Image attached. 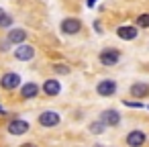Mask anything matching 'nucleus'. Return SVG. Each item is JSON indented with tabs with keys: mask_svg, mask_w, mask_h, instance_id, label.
Returning <instances> with one entry per match:
<instances>
[{
	"mask_svg": "<svg viewBox=\"0 0 149 147\" xmlns=\"http://www.w3.org/2000/svg\"><path fill=\"white\" fill-rule=\"evenodd\" d=\"M98 59H100V63H102V65H106V68L116 65V61L120 59V51H118V49H112V47L102 49V51H100V55H98Z\"/></svg>",
	"mask_w": 149,
	"mask_h": 147,
	"instance_id": "f257e3e1",
	"label": "nucleus"
},
{
	"mask_svg": "<svg viewBox=\"0 0 149 147\" xmlns=\"http://www.w3.org/2000/svg\"><path fill=\"white\" fill-rule=\"evenodd\" d=\"M59 118H61V116H59L57 110H43V112L39 114V125H41V127H47V129H49V127H57V125H59Z\"/></svg>",
	"mask_w": 149,
	"mask_h": 147,
	"instance_id": "f03ea898",
	"label": "nucleus"
},
{
	"mask_svg": "<svg viewBox=\"0 0 149 147\" xmlns=\"http://www.w3.org/2000/svg\"><path fill=\"white\" fill-rule=\"evenodd\" d=\"M96 92H98L102 98H108V96H112V94L116 92V82H114V80H110V78L100 80V82H98V86H96Z\"/></svg>",
	"mask_w": 149,
	"mask_h": 147,
	"instance_id": "7ed1b4c3",
	"label": "nucleus"
},
{
	"mask_svg": "<svg viewBox=\"0 0 149 147\" xmlns=\"http://www.w3.org/2000/svg\"><path fill=\"white\" fill-rule=\"evenodd\" d=\"M98 121L104 123V127H116V125L120 123V114H118V110H114V108H106V110H102V114H100Z\"/></svg>",
	"mask_w": 149,
	"mask_h": 147,
	"instance_id": "20e7f679",
	"label": "nucleus"
},
{
	"mask_svg": "<svg viewBox=\"0 0 149 147\" xmlns=\"http://www.w3.org/2000/svg\"><path fill=\"white\" fill-rule=\"evenodd\" d=\"M21 76L19 74H15V72H8V74H4L2 78H0V86H2L4 90H15V88H19L21 86Z\"/></svg>",
	"mask_w": 149,
	"mask_h": 147,
	"instance_id": "39448f33",
	"label": "nucleus"
},
{
	"mask_svg": "<svg viewBox=\"0 0 149 147\" xmlns=\"http://www.w3.org/2000/svg\"><path fill=\"white\" fill-rule=\"evenodd\" d=\"M15 57H17L19 61H29V59L35 57V47H33V45H27V43L17 45V49H15Z\"/></svg>",
	"mask_w": 149,
	"mask_h": 147,
	"instance_id": "423d86ee",
	"label": "nucleus"
},
{
	"mask_svg": "<svg viewBox=\"0 0 149 147\" xmlns=\"http://www.w3.org/2000/svg\"><path fill=\"white\" fill-rule=\"evenodd\" d=\"M39 92H41V88H39L35 82H25V84L21 86V98H23V100H33V98L39 96Z\"/></svg>",
	"mask_w": 149,
	"mask_h": 147,
	"instance_id": "0eeeda50",
	"label": "nucleus"
},
{
	"mask_svg": "<svg viewBox=\"0 0 149 147\" xmlns=\"http://www.w3.org/2000/svg\"><path fill=\"white\" fill-rule=\"evenodd\" d=\"M127 145L129 147H143V143L147 141V135L141 131V129H135V131H131L129 135H127Z\"/></svg>",
	"mask_w": 149,
	"mask_h": 147,
	"instance_id": "6e6552de",
	"label": "nucleus"
},
{
	"mask_svg": "<svg viewBox=\"0 0 149 147\" xmlns=\"http://www.w3.org/2000/svg\"><path fill=\"white\" fill-rule=\"evenodd\" d=\"M80 31H82V23H80L78 19L70 17V19L61 21V33H65V35H76V33H80Z\"/></svg>",
	"mask_w": 149,
	"mask_h": 147,
	"instance_id": "1a4fd4ad",
	"label": "nucleus"
},
{
	"mask_svg": "<svg viewBox=\"0 0 149 147\" xmlns=\"http://www.w3.org/2000/svg\"><path fill=\"white\" fill-rule=\"evenodd\" d=\"M6 131H8L10 135H25V133L29 131V123L23 121V118H13V121L8 123Z\"/></svg>",
	"mask_w": 149,
	"mask_h": 147,
	"instance_id": "9d476101",
	"label": "nucleus"
},
{
	"mask_svg": "<svg viewBox=\"0 0 149 147\" xmlns=\"http://www.w3.org/2000/svg\"><path fill=\"white\" fill-rule=\"evenodd\" d=\"M129 92H131V96L133 98H147L149 96V84L147 82H135V84H131V88H129Z\"/></svg>",
	"mask_w": 149,
	"mask_h": 147,
	"instance_id": "9b49d317",
	"label": "nucleus"
},
{
	"mask_svg": "<svg viewBox=\"0 0 149 147\" xmlns=\"http://www.w3.org/2000/svg\"><path fill=\"white\" fill-rule=\"evenodd\" d=\"M43 92H45L49 98H53V96H57V94L61 92V84H59L55 78H49V80L43 82Z\"/></svg>",
	"mask_w": 149,
	"mask_h": 147,
	"instance_id": "f8f14e48",
	"label": "nucleus"
},
{
	"mask_svg": "<svg viewBox=\"0 0 149 147\" xmlns=\"http://www.w3.org/2000/svg\"><path fill=\"white\" fill-rule=\"evenodd\" d=\"M25 39H27L25 29H10V31H8V37H6V41H8L10 45H23Z\"/></svg>",
	"mask_w": 149,
	"mask_h": 147,
	"instance_id": "ddd939ff",
	"label": "nucleus"
},
{
	"mask_svg": "<svg viewBox=\"0 0 149 147\" xmlns=\"http://www.w3.org/2000/svg\"><path fill=\"white\" fill-rule=\"evenodd\" d=\"M116 35L123 39V41H133V39H137V29L135 27H118L116 29Z\"/></svg>",
	"mask_w": 149,
	"mask_h": 147,
	"instance_id": "4468645a",
	"label": "nucleus"
},
{
	"mask_svg": "<svg viewBox=\"0 0 149 147\" xmlns=\"http://www.w3.org/2000/svg\"><path fill=\"white\" fill-rule=\"evenodd\" d=\"M88 131H90L92 135H102V133L106 131V127H104V123H100V121H92V123L88 125Z\"/></svg>",
	"mask_w": 149,
	"mask_h": 147,
	"instance_id": "2eb2a0df",
	"label": "nucleus"
},
{
	"mask_svg": "<svg viewBox=\"0 0 149 147\" xmlns=\"http://www.w3.org/2000/svg\"><path fill=\"white\" fill-rule=\"evenodd\" d=\"M137 27H141V29H147L149 27V15L147 13L141 15V17H137Z\"/></svg>",
	"mask_w": 149,
	"mask_h": 147,
	"instance_id": "dca6fc26",
	"label": "nucleus"
},
{
	"mask_svg": "<svg viewBox=\"0 0 149 147\" xmlns=\"http://www.w3.org/2000/svg\"><path fill=\"white\" fill-rule=\"evenodd\" d=\"M51 68H53V72H57V74H70V68L63 65V63H55V65H51Z\"/></svg>",
	"mask_w": 149,
	"mask_h": 147,
	"instance_id": "f3484780",
	"label": "nucleus"
},
{
	"mask_svg": "<svg viewBox=\"0 0 149 147\" xmlns=\"http://www.w3.org/2000/svg\"><path fill=\"white\" fill-rule=\"evenodd\" d=\"M123 104H125V106H129V108H143V104H141L139 100H125Z\"/></svg>",
	"mask_w": 149,
	"mask_h": 147,
	"instance_id": "a211bd4d",
	"label": "nucleus"
},
{
	"mask_svg": "<svg viewBox=\"0 0 149 147\" xmlns=\"http://www.w3.org/2000/svg\"><path fill=\"white\" fill-rule=\"evenodd\" d=\"M10 25H13V17L4 15L2 19H0V27H10Z\"/></svg>",
	"mask_w": 149,
	"mask_h": 147,
	"instance_id": "6ab92c4d",
	"label": "nucleus"
},
{
	"mask_svg": "<svg viewBox=\"0 0 149 147\" xmlns=\"http://www.w3.org/2000/svg\"><path fill=\"white\" fill-rule=\"evenodd\" d=\"M8 45H10L8 41H6V43H0V51H2V53H6V51H8Z\"/></svg>",
	"mask_w": 149,
	"mask_h": 147,
	"instance_id": "aec40b11",
	"label": "nucleus"
},
{
	"mask_svg": "<svg viewBox=\"0 0 149 147\" xmlns=\"http://www.w3.org/2000/svg\"><path fill=\"white\" fill-rule=\"evenodd\" d=\"M94 29H96V31H98V33H102V27H100V23H98V21H96V23H94Z\"/></svg>",
	"mask_w": 149,
	"mask_h": 147,
	"instance_id": "412c9836",
	"label": "nucleus"
},
{
	"mask_svg": "<svg viewBox=\"0 0 149 147\" xmlns=\"http://www.w3.org/2000/svg\"><path fill=\"white\" fill-rule=\"evenodd\" d=\"M86 4H88V6H90V8H92V6H94V4H96V0H86Z\"/></svg>",
	"mask_w": 149,
	"mask_h": 147,
	"instance_id": "4be33fe9",
	"label": "nucleus"
},
{
	"mask_svg": "<svg viewBox=\"0 0 149 147\" xmlns=\"http://www.w3.org/2000/svg\"><path fill=\"white\" fill-rule=\"evenodd\" d=\"M21 147H37V145H35V143H23Z\"/></svg>",
	"mask_w": 149,
	"mask_h": 147,
	"instance_id": "5701e85b",
	"label": "nucleus"
},
{
	"mask_svg": "<svg viewBox=\"0 0 149 147\" xmlns=\"http://www.w3.org/2000/svg\"><path fill=\"white\" fill-rule=\"evenodd\" d=\"M4 15H6V13H4V10H2V8H0V19H2V17H4Z\"/></svg>",
	"mask_w": 149,
	"mask_h": 147,
	"instance_id": "b1692460",
	"label": "nucleus"
},
{
	"mask_svg": "<svg viewBox=\"0 0 149 147\" xmlns=\"http://www.w3.org/2000/svg\"><path fill=\"white\" fill-rule=\"evenodd\" d=\"M0 112H2V114H8V112H6V110H4V108H0Z\"/></svg>",
	"mask_w": 149,
	"mask_h": 147,
	"instance_id": "393cba45",
	"label": "nucleus"
},
{
	"mask_svg": "<svg viewBox=\"0 0 149 147\" xmlns=\"http://www.w3.org/2000/svg\"><path fill=\"white\" fill-rule=\"evenodd\" d=\"M94 147H102V145H94Z\"/></svg>",
	"mask_w": 149,
	"mask_h": 147,
	"instance_id": "a878e982",
	"label": "nucleus"
}]
</instances>
